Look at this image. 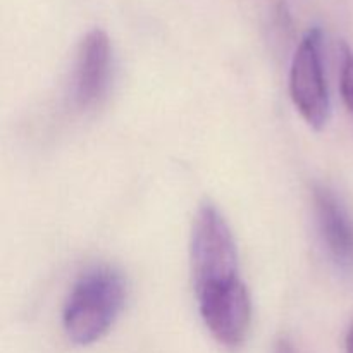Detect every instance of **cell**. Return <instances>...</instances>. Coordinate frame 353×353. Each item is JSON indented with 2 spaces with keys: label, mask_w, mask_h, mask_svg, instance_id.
<instances>
[{
  "label": "cell",
  "mask_w": 353,
  "mask_h": 353,
  "mask_svg": "<svg viewBox=\"0 0 353 353\" xmlns=\"http://www.w3.org/2000/svg\"><path fill=\"white\" fill-rule=\"evenodd\" d=\"M274 353H299V350H296L295 345H293L292 341L286 340V338H281V340L276 343Z\"/></svg>",
  "instance_id": "8"
},
{
  "label": "cell",
  "mask_w": 353,
  "mask_h": 353,
  "mask_svg": "<svg viewBox=\"0 0 353 353\" xmlns=\"http://www.w3.org/2000/svg\"><path fill=\"white\" fill-rule=\"evenodd\" d=\"M126 300V281L112 268H93L76 281L65 300L62 324L74 345H92L114 326Z\"/></svg>",
  "instance_id": "1"
},
{
  "label": "cell",
  "mask_w": 353,
  "mask_h": 353,
  "mask_svg": "<svg viewBox=\"0 0 353 353\" xmlns=\"http://www.w3.org/2000/svg\"><path fill=\"white\" fill-rule=\"evenodd\" d=\"M314 210L327 254L341 269L353 265V219L341 200L324 186L314 188Z\"/></svg>",
  "instance_id": "6"
},
{
  "label": "cell",
  "mask_w": 353,
  "mask_h": 353,
  "mask_svg": "<svg viewBox=\"0 0 353 353\" xmlns=\"http://www.w3.org/2000/svg\"><path fill=\"white\" fill-rule=\"evenodd\" d=\"M345 350L347 353H353V324L348 327L347 338H345Z\"/></svg>",
  "instance_id": "9"
},
{
  "label": "cell",
  "mask_w": 353,
  "mask_h": 353,
  "mask_svg": "<svg viewBox=\"0 0 353 353\" xmlns=\"http://www.w3.org/2000/svg\"><path fill=\"white\" fill-rule=\"evenodd\" d=\"M290 97L300 116L321 130L330 116V92L324 74V34L319 28L307 31L296 47L290 69Z\"/></svg>",
  "instance_id": "3"
},
{
  "label": "cell",
  "mask_w": 353,
  "mask_h": 353,
  "mask_svg": "<svg viewBox=\"0 0 353 353\" xmlns=\"http://www.w3.org/2000/svg\"><path fill=\"white\" fill-rule=\"evenodd\" d=\"M190 259L196 293L240 281L233 233L212 203H203L193 221Z\"/></svg>",
  "instance_id": "2"
},
{
  "label": "cell",
  "mask_w": 353,
  "mask_h": 353,
  "mask_svg": "<svg viewBox=\"0 0 353 353\" xmlns=\"http://www.w3.org/2000/svg\"><path fill=\"white\" fill-rule=\"evenodd\" d=\"M200 316L214 340L226 348H236L247 338L252 321V302L245 283L196 293Z\"/></svg>",
  "instance_id": "4"
},
{
  "label": "cell",
  "mask_w": 353,
  "mask_h": 353,
  "mask_svg": "<svg viewBox=\"0 0 353 353\" xmlns=\"http://www.w3.org/2000/svg\"><path fill=\"white\" fill-rule=\"evenodd\" d=\"M110 40L103 30L85 34L72 72V100L78 109L95 107L103 99L110 78Z\"/></svg>",
  "instance_id": "5"
},
{
  "label": "cell",
  "mask_w": 353,
  "mask_h": 353,
  "mask_svg": "<svg viewBox=\"0 0 353 353\" xmlns=\"http://www.w3.org/2000/svg\"><path fill=\"white\" fill-rule=\"evenodd\" d=\"M341 72H340V92L345 105L353 114V52L347 45L341 48Z\"/></svg>",
  "instance_id": "7"
}]
</instances>
